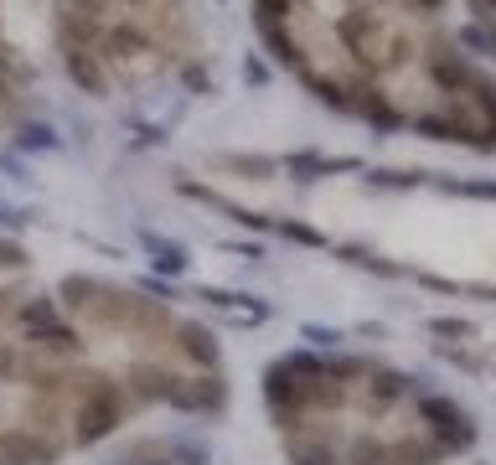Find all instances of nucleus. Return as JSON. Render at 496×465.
I'll return each mask as SVG.
<instances>
[{
	"instance_id": "4",
	"label": "nucleus",
	"mask_w": 496,
	"mask_h": 465,
	"mask_svg": "<svg viewBox=\"0 0 496 465\" xmlns=\"http://www.w3.org/2000/svg\"><path fill=\"white\" fill-rule=\"evenodd\" d=\"M475 11V22L486 26V37H492V52H496V0H465Z\"/></svg>"
},
{
	"instance_id": "1",
	"label": "nucleus",
	"mask_w": 496,
	"mask_h": 465,
	"mask_svg": "<svg viewBox=\"0 0 496 465\" xmlns=\"http://www.w3.org/2000/svg\"><path fill=\"white\" fill-rule=\"evenodd\" d=\"M259 22L336 104L434 140H496V88L460 52L450 0H259Z\"/></svg>"
},
{
	"instance_id": "2",
	"label": "nucleus",
	"mask_w": 496,
	"mask_h": 465,
	"mask_svg": "<svg viewBox=\"0 0 496 465\" xmlns=\"http://www.w3.org/2000/svg\"><path fill=\"white\" fill-rule=\"evenodd\" d=\"M58 52L99 99L140 88L191 52L186 0H58Z\"/></svg>"
},
{
	"instance_id": "3",
	"label": "nucleus",
	"mask_w": 496,
	"mask_h": 465,
	"mask_svg": "<svg viewBox=\"0 0 496 465\" xmlns=\"http://www.w3.org/2000/svg\"><path fill=\"white\" fill-rule=\"evenodd\" d=\"M21 99V78H16V57L5 47V26H0V114Z\"/></svg>"
}]
</instances>
